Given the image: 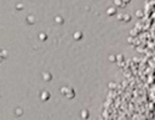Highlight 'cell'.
<instances>
[]
</instances>
